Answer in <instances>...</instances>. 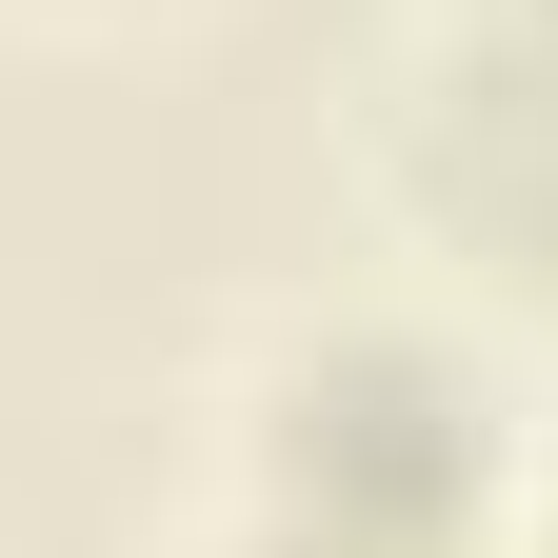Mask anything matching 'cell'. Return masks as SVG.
Masks as SVG:
<instances>
[{
    "label": "cell",
    "instance_id": "6da1fadb",
    "mask_svg": "<svg viewBox=\"0 0 558 558\" xmlns=\"http://www.w3.org/2000/svg\"><path fill=\"white\" fill-rule=\"evenodd\" d=\"M538 21H558V0H538Z\"/></svg>",
    "mask_w": 558,
    "mask_h": 558
}]
</instances>
